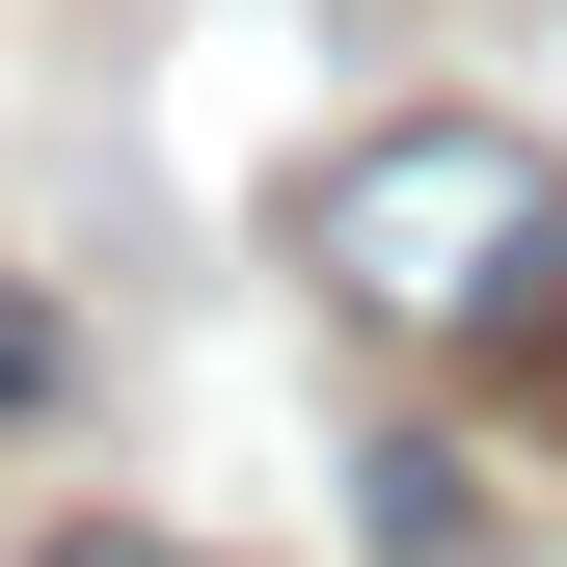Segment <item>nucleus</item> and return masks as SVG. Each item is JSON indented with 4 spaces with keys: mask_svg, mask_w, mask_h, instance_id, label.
<instances>
[{
    "mask_svg": "<svg viewBox=\"0 0 567 567\" xmlns=\"http://www.w3.org/2000/svg\"><path fill=\"white\" fill-rule=\"evenodd\" d=\"M298 270H324V324L433 351V379H514V351H567V163L486 109H405L351 163H298Z\"/></svg>",
    "mask_w": 567,
    "mask_h": 567,
    "instance_id": "obj_1",
    "label": "nucleus"
},
{
    "mask_svg": "<svg viewBox=\"0 0 567 567\" xmlns=\"http://www.w3.org/2000/svg\"><path fill=\"white\" fill-rule=\"evenodd\" d=\"M351 486H379V567H486V540H514V514H486V460H460V433H379Z\"/></svg>",
    "mask_w": 567,
    "mask_h": 567,
    "instance_id": "obj_2",
    "label": "nucleus"
},
{
    "mask_svg": "<svg viewBox=\"0 0 567 567\" xmlns=\"http://www.w3.org/2000/svg\"><path fill=\"white\" fill-rule=\"evenodd\" d=\"M54 379H82V351H54V298L0 270V433H54Z\"/></svg>",
    "mask_w": 567,
    "mask_h": 567,
    "instance_id": "obj_3",
    "label": "nucleus"
},
{
    "mask_svg": "<svg viewBox=\"0 0 567 567\" xmlns=\"http://www.w3.org/2000/svg\"><path fill=\"white\" fill-rule=\"evenodd\" d=\"M54 567H217V540H54Z\"/></svg>",
    "mask_w": 567,
    "mask_h": 567,
    "instance_id": "obj_4",
    "label": "nucleus"
}]
</instances>
